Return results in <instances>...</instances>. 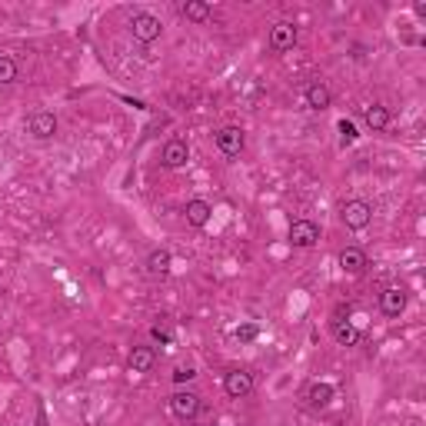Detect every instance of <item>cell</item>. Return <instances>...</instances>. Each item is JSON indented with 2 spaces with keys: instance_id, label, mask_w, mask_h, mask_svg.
<instances>
[{
  "instance_id": "17",
  "label": "cell",
  "mask_w": 426,
  "mask_h": 426,
  "mask_svg": "<svg viewBox=\"0 0 426 426\" xmlns=\"http://www.w3.org/2000/svg\"><path fill=\"white\" fill-rule=\"evenodd\" d=\"M180 14L187 20H194V24H203L207 17H210V3H203V0H187L180 7Z\"/></svg>"
},
{
  "instance_id": "9",
  "label": "cell",
  "mask_w": 426,
  "mask_h": 426,
  "mask_svg": "<svg viewBox=\"0 0 426 426\" xmlns=\"http://www.w3.org/2000/svg\"><path fill=\"white\" fill-rule=\"evenodd\" d=\"M380 306L386 317H400L403 310H407V290L403 287H386L380 293Z\"/></svg>"
},
{
  "instance_id": "7",
  "label": "cell",
  "mask_w": 426,
  "mask_h": 426,
  "mask_svg": "<svg viewBox=\"0 0 426 426\" xmlns=\"http://www.w3.org/2000/svg\"><path fill=\"white\" fill-rule=\"evenodd\" d=\"M223 390H227V396H233V400H244V396L253 393V377H250L246 370H230L227 377H223Z\"/></svg>"
},
{
  "instance_id": "22",
  "label": "cell",
  "mask_w": 426,
  "mask_h": 426,
  "mask_svg": "<svg viewBox=\"0 0 426 426\" xmlns=\"http://www.w3.org/2000/svg\"><path fill=\"white\" fill-rule=\"evenodd\" d=\"M257 333H260L257 326H253V323H246V326H237V333L233 336H237L240 343H250V340H257Z\"/></svg>"
},
{
  "instance_id": "15",
  "label": "cell",
  "mask_w": 426,
  "mask_h": 426,
  "mask_svg": "<svg viewBox=\"0 0 426 426\" xmlns=\"http://www.w3.org/2000/svg\"><path fill=\"white\" fill-rule=\"evenodd\" d=\"M330 100H333V93H330L326 84H310V87H306V104L313 106V110H326Z\"/></svg>"
},
{
  "instance_id": "25",
  "label": "cell",
  "mask_w": 426,
  "mask_h": 426,
  "mask_svg": "<svg viewBox=\"0 0 426 426\" xmlns=\"http://www.w3.org/2000/svg\"><path fill=\"white\" fill-rule=\"evenodd\" d=\"M213 426H216V423H213Z\"/></svg>"
},
{
  "instance_id": "4",
  "label": "cell",
  "mask_w": 426,
  "mask_h": 426,
  "mask_svg": "<svg viewBox=\"0 0 426 426\" xmlns=\"http://www.w3.org/2000/svg\"><path fill=\"white\" fill-rule=\"evenodd\" d=\"M290 240H293V246H300V250H310V246L320 244V227L313 220H293L290 223Z\"/></svg>"
},
{
  "instance_id": "8",
  "label": "cell",
  "mask_w": 426,
  "mask_h": 426,
  "mask_svg": "<svg viewBox=\"0 0 426 426\" xmlns=\"http://www.w3.org/2000/svg\"><path fill=\"white\" fill-rule=\"evenodd\" d=\"M27 130L37 140H50L57 134V117L50 110H37V113H31V120H27Z\"/></svg>"
},
{
  "instance_id": "19",
  "label": "cell",
  "mask_w": 426,
  "mask_h": 426,
  "mask_svg": "<svg viewBox=\"0 0 426 426\" xmlns=\"http://www.w3.org/2000/svg\"><path fill=\"white\" fill-rule=\"evenodd\" d=\"M147 270H150L153 276L170 274V250H153L150 257H147Z\"/></svg>"
},
{
  "instance_id": "12",
  "label": "cell",
  "mask_w": 426,
  "mask_h": 426,
  "mask_svg": "<svg viewBox=\"0 0 426 426\" xmlns=\"http://www.w3.org/2000/svg\"><path fill=\"white\" fill-rule=\"evenodd\" d=\"M153 363H157L153 347H134L130 356H127V366H130L134 373H147V370H153Z\"/></svg>"
},
{
  "instance_id": "1",
  "label": "cell",
  "mask_w": 426,
  "mask_h": 426,
  "mask_svg": "<svg viewBox=\"0 0 426 426\" xmlns=\"http://www.w3.org/2000/svg\"><path fill=\"white\" fill-rule=\"evenodd\" d=\"M130 33H134V40H140V44H153L164 33V24H160V17H153V14H134Z\"/></svg>"
},
{
  "instance_id": "16",
  "label": "cell",
  "mask_w": 426,
  "mask_h": 426,
  "mask_svg": "<svg viewBox=\"0 0 426 426\" xmlns=\"http://www.w3.org/2000/svg\"><path fill=\"white\" fill-rule=\"evenodd\" d=\"M366 127H370V130H386V127H390V110L383 104L366 106Z\"/></svg>"
},
{
  "instance_id": "18",
  "label": "cell",
  "mask_w": 426,
  "mask_h": 426,
  "mask_svg": "<svg viewBox=\"0 0 426 426\" xmlns=\"http://www.w3.org/2000/svg\"><path fill=\"white\" fill-rule=\"evenodd\" d=\"M333 340L340 347H356L360 343V330L350 323H333Z\"/></svg>"
},
{
  "instance_id": "21",
  "label": "cell",
  "mask_w": 426,
  "mask_h": 426,
  "mask_svg": "<svg viewBox=\"0 0 426 426\" xmlns=\"http://www.w3.org/2000/svg\"><path fill=\"white\" fill-rule=\"evenodd\" d=\"M194 377H197V370H194V366H177V370H173V383H180V386H183V383H190V380H194Z\"/></svg>"
},
{
  "instance_id": "10",
  "label": "cell",
  "mask_w": 426,
  "mask_h": 426,
  "mask_svg": "<svg viewBox=\"0 0 426 426\" xmlns=\"http://www.w3.org/2000/svg\"><path fill=\"white\" fill-rule=\"evenodd\" d=\"M164 167L167 170H180L187 160H190V147L183 143V140H167V147H164Z\"/></svg>"
},
{
  "instance_id": "2",
  "label": "cell",
  "mask_w": 426,
  "mask_h": 426,
  "mask_svg": "<svg viewBox=\"0 0 426 426\" xmlns=\"http://www.w3.org/2000/svg\"><path fill=\"white\" fill-rule=\"evenodd\" d=\"M340 216H343V223L350 230H363V227H370V220H373V207H370L366 200H350V203L340 207Z\"/></svg>"
},
{
  "instance_id": "3",
  "label": "cell",
  "mask_w": 426,
  "mask_h": 426,
  "mask_svg": "<svg viewBox=\"0 0 426 426\" xmlns=\"http://www.w3.org/2000/svg\"><path fill=\"white\" fill-rule=\"evenodd\" d=\"M213 143H216V150L223 153V157H237V153L244 150V130L240 127H220L216 134H213Z\"/></svg>"
},
{
  "instance_id": "20",
  "label": "cell",
  "mask_w": 426,
  "mask_h": 426,
  "mask_svg": "<svg viewBox=\"0 0 426 426\" xmlns=\"http://www.w3.org/2000/svg\"><path fill=\"white\" fill-rule=\"evenodd\" d=\"M14 80H17L14 57H3V54H0V84H14Z\"/></svg>"
},
{
  "instance_id": "14",
  "label": "cell",
  "mask_w": 426,
  "mask_h": 426,
  "mask_svg": "<svg viewBox=\"0 0 426 426\" xmlns=\"http://www.w3.org/2000/svg\"><path fill=\"white\" fill-rule=\"evenodd\" d=\"M330 400H333V386H330V383H313V386L306 390V403H310L313 410L330 407Z\"/></svg>"
},
{
  "instance_id": "6",
  "label": "cell",
  "mask_w": 426,
  "mask_h": 426,
  "mask_svg": "<svg viewBox=\"0 0 426 426\" xmlns=\"http://www.w3.org/2000/svg\"><path fill=\"white\" fill-rule=\"evenodd\" d=\"M293 44H297V24L293 20H280L270 27V50L283 54V50H293Z\"/></svg>"
},
{
  "instance_id": "24",
  "label": "cell",
  "mask_w": 426,
  "mask_h": 426,
  "mask_svg": "<svg viewBox=\"0 0 426 426\" xmlns=\"http://www.w3.org/2000/svg\"><path fill=\"white\" fill-rule=\"evenodd\" d=\"M153 340H160V343H170L173 336H170L167 330H160V326H153Z\"/></svg>"
},
{
  "instance_id": "23",
  "label": "cell",
  "mask_w": 426,
  "mask_h": 426,
  "mask_svg": "<svg viewBox=\"0 0 426 426\" xmlns=\"http://www.w3.org/2000/svg\"><path fill=\"white\" fill-rule=\"evenodd\" d=\"M336 127H340V137H343V143H353V140H356V127H353V120H340Z\"/></svg>"
},
{
  "instance_id": "11",
  "label": "cell",
  "mask_w": 426,
  "mask_h": 426,
  "mask_svg": "<svg viewBox=\"0 0 426 426\" xmlns=\"http://www.w3.org/2000/svg\"><path fill=\"white\" fill-rule=\"evenodd\" d=\"M366 267H370V263H366V253L360 246H347V250L340 253V270H343V274L356 276V274H363Z\"/></svg>"
},
{
  "instance_id": "5",
  "label": "cell",
  "mask_w": 426,
  "mask_h": 426,
  "mask_svg": "<svg viewBox=\"0 0 426 426\" xmlns=\"http://www.w3.org/2000/svg\"><path fill=\"white\" fill-rule=\"evenodd\" d=\"M170 410L177 420H194L200 413V396L190 393V390H177V393L170 396Z\"/></svg>"
},
{
  "instance_id": "13",
  "label": "cell",
  "mask_w": 426,
  "mask_h": 426,
  "mask_svg": "<svg viewBox=\"0 0 426 426\" xmlns=\"http://www.w3.org/2000/svg\"><path fill=\"white\" fill-rule=\"evenodd\" d=\"M210 203H207V200H190V203H187V210H183V216H187V223H190V227H203V223H207V220H210Z\"/></svg>"
}]
</instances>
